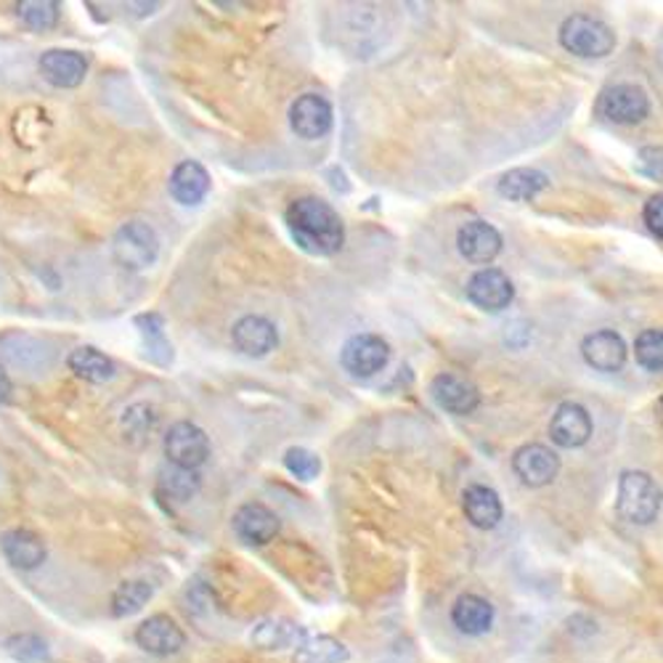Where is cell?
Returning <instances> with one entry per match:
<instances>
[{
  "label": "cell",
  "instance_id": "2e32d148",
  "mask_svg": "<svg viewBox=\"0 0 663 663\" xmlns=\"http://www.w3.org/2000/svg\"><path fill=\"white\" fill-rule=\"evenodd\" d=\"M430 393L441 409H446L449 414H459V417L473 414L477 409V404H481V393H477L473 382L451 372L438 374V378L432 380Z\"/></svg>",
  "mask_w": 663,
  "mask_h": 663
},
{
  "label": "cell",
  "instance_id": "8d00e7d4",
  "mask_svg": "<svg viewBox=\"0 0 663 663\" xmlns=\"http://www.w3.org/2000/svg\"><path fill=\"white\" fill-rule=\"evenodd\" d=\"M11 391H14V385H11L9 372H5V369L0 367V406H3L5 401L11 398Z\"/></svg>",
  "mask_w": 663,
  "mask_h": 663
},
{
  "label": "cell",
  "instance_id": "5bb4252c",
  "mask_svg": "<svg viewBox=\"0 0 663 663\" xmlns=\"http://www.w3.org/2000/svg\"><path fill=\"white\" fill-rule=\"evenodd\" d=\"M468 297L473 301L481 311H505L513 303L515 290L513 282L507 279V273L499 269H481L473 273V279L468 282Z\"/></svg>",
  "mask_w": 663,
  "mask_h": 663
},
{
  "label": "cell",
  "instance_id": "5b68a950",
  "mask_svg": "<svg viewBox=\"0 0 663 663\" xmlns=\"http://www.w3.org/2000/svg\"><path fill=\"white\" fill-rule=\"evenodd\" d=\"M162 449L165 457H168V464L200 470L210 457V438L200 425L181 419V423L170 425V430L165 432Z\"/></svg>",
  "mask_w": 663,
  "mask_h": 663
},
{
  "label": "cell",
  "instance_id": "e0dca14e",
  "mask_svg": "<svg viewBox=\"0 0 663 663\" xmlns=\"http://www.w3.org/2000/svg\"><path fill=\"white\" fill-rule=\"evenodd\" d=\"M494 618H496L494 605H491L486 597L473 595V592L459 595L454 605H451V623H454L457 632L464 637L488 634L491 629H494Z\"/></svg>",
  "mask_w": 663,
  "mask_h": 663
},
{
  "label": "cell",
  "instance_id": "9c48e42d",
  "mask_svg": "<svg viewBox=\"0 0 663 663\" xmlns=\"http://www.w3.org/2000/svg\"><path fill=\"white\" fill-rule=\"evenodd\" d=\"M513 470H515V475L526 483V486L541 488V486H547V483L554 481V475H558V470H560V459L552 449H547V446L528 443V446H522V449L515 451Z\"/></svg>",
  "mask_w": 663,
  "mask_h": 663
},
{
  "label": "cell",
  "instance_id": "d590c367",
  "mask_svg": "<svg viewBox=\"0 0 663 663\" xmlns=\"http://www.w3.org/2000/svg\"><path fill=\"white\" fill-rule=\"evenodd\" d=\"M645 223L655 237L663 239V194L650 196L645 205Z\"/></svg>",
  "mask_w": 663,
  "mask_h": 663
},
{
  "label": "cell",
  "instance_id": "1f68e13d",
  "mask_svg": "<svg viewBox=\"0 0 663 663\" xmlns=\"http://www.w3.org/2000/svg\"><path fill=\"white\" fill-rule=\"evenodd\" d=\"M634 356L640 361V367L650 369V372H661L663 369V332L661 329H645L634 342Z\"/></svg>",
  "mask_w": 663,
  "mask_h": 663
},
{
  "label": "cell",
  "instance_id": "603a6c76",
  "mask_svg": "<svg viewBox=\"0 0 663 663\" xmlns=\"http://www.w3.org/2000/svg\"><path fill=\"white\" fill-rule=\"evenodd\" d=\"M502 502L499 494L488 486H470L464 491V515L481 531H491V528L499 526L502 520Z\"/></svg>",
  "mask_w": 663,
  "mask_h": 663
},
{
  "label": "cell",
  "instance_id": "30bf717a",
  "mask_svg": "<svg viewBox=\"0 0 663 663\" xmlns=\"http://www.w3.org/2000/svg\"><path fill=\"white\" fill-rule=\"evenodd\" d=\"M43 80L54 88H78L88 75V59L80 50L50 48L37 61Z\"/></svg>",
  "mask_w": 663,
  "mask_h": 663
},
{
  "label": "cell",
  "instance_id": "d6a6232c",
  "mask_svg": "<svg viewBox=\"0 0 663 663\" xmlns=\"http://www.w3.org/2000/svg\"><path fill=\"white\" fill-rule=\"evenodd\" d=\"M284 464L292 475L301 477V481H314V477L322 473V462L314 451L308 449H290L284 454Z\"/></svg>",
  "mask_w": 663,
  "mask_h": 663
},
{
  "label": "cell",
  "instance_id": "d6986e66",
  "mask_svg": "<svg viewBox=\"0 0 663 663\" xmlns=\"http://www.w3.org/2000/svg\"><path fill=\"white\" fill-rule=\"evenodd\" d=\"M550 436L560 449H578V446H584L592 436L589 412L582 404L558 406L550 425Z\"/></svg>",
  "mask_w": 663,
  "mask_h": 663
},
{
  "label": "cell",
  "instance_id": "836d02e7",
  "mask_svg": "<svg viewBox=\"0 0 663 663\" xmlns=\"http://www.w3.org/2000/svg\"><path fill=\"white\" fill-rule=\"evenodd\" d=\"M123 423H125L127 436H142V438H146L151 430H155L157 414H155V409H151V406L136 404V406H131V409L125 412Z\"/></svg>",
  "mask_w": 663,
  "mask_h": 663
},
{
  "label": "cell",
  "instance_id": "277c9868",
  "mask_svg": "<svg viewBox=\"0 0 663 663\" xmlns=\"http://www.w3.org/2000/svg\"><path fill=\"white\" fill-rule=\"evenodd\" d=\"M560 43L565 50L584 59H603L616 48V35L600 19L576 14L565 19L560 27Z\"/></svg>",
  "mask_w": 663,
  "mask_h": 663
},
{
  "label": "cell",
  "instance_id": "ac0fdd59",
  "mask_svg": "<svg viewBox=\"0 0 663 663\" xmlns=\"http://www.w3.org/2000/svg\"><path fill=\"white\" fill-rule=\"evenodd\" d=\"M457 245L470 263H491L502 252V234L486 221H470L459 228Z\"/></svg>",
  "mask_w": 663,
  "mask_h": 663
},
{
  "label": "cell",
  "instance_id": "e575fe53",
  "mask_svg": "<svg viewBox=\"0 0 663 663\" xmlns=\"http://www.w3.org/2000/svg\"><path fill=\"white\" fill-rule=\"evenodd\" d=\"M640 170L650 178H663V149L659 146H648V149L640 151V159H637Z\"/></svg>",
  "mask_w": 663,
  "mask_h": 663
},
{
  "label": "cell",
  "instance_id": "4dcf8cb0",
  "mask_svg": "<svg viewBox=\"0 0 663 663\" xmlns=\"http://www.w3.org/2000/svg\"><path fill=\"white\" fill-rule=\"evenodd\" d=\"M5 650H9L11 659L19 663H41L48 661V642L41 634H14L5 640Z\"/></svg>",
  "mask_w": 663,
  "mask_h": 663
},
{
  "label": "cell",
  "instance_id": "83f0119b",
  "mask_svg": "<svg viewBox=\"0 0 663 663\" xmlns=\"http://www.w3.org/2000/svg\"><path fill=\"white\" fill-rule=\"evenodd\" d=\"M155 597V589H151L149 582L144 578H136V582H123L114 589L112 595V616L114 618H127L138 610H144V605Z\"/></svg>",
  "mask_w": 663,
  "mask_h": 663
},
{
  "label": "cell",
  "instance_id": "f1b7e54d",
  "mask_svg": "<svg viewBox=\"0 0 663 663\" xmlns=\"http://www.w3.org/2000/svg\"><path fill=\"white\" fill-rule=\"evenodd\" d=\"M16 14L30 30L43 32L59 24L61 5L54 3V0H24V3L16 5Z\"/></svg>",
  "mask_w": 663,
  "mask_h": 663
},
{
  "label": "cell",
  "instance_id": "f546056e",
  "mask_svg": "<svg viewBox=\"0 0 663 663\" xmlns=\"http://www.w3.org/2000/svg\"><path fill=\"white\" fill-rule=\"evenodd\" d=\"M136 324H138V329H142L146 353H149L151 359L157 361V353H162L165 363L173 359V348H170V342L165 340L162 318H159L157 314H144V316L136 318Z\"/></svg>",
  "mask_w": 663,
  "mask_h": 663
},
{
  "label": "cell",
  "instance_id": "8fae6325",
  "mask_svg": "<svg viewBox=\"0 0 663 663\" xmlns=\"http://www.w3.org/2000/svg\"><path fill=\"white\" fill-rule=\"evenodd\" d=\"M232 340L239 353L250 356V359H263L279 346V332L277 324L269 322L266 316H241L234 324Z\"/></svg>",
  "mask_w": 663,
  "mask_h": 663
},
{
  "label": "cell",
  "instance_id": "484cf974",
  "mask_svg": "<svg viewBox=\"0 0 663 663\" xmlns=\"http://www.w3.org/2000/svg\"><path fill=\"white\" fill-rule=\"evenodd\" d=\"M547 176L541 170L533 168H515L509 173L502 176L499 194L507 196L513 202H528L539 194L541 189H547Z\"/></svg>",
  "mask_w": 663,
  "mask_h": 663
},
{
  "label": "cell",
  "instance_id": "ba28073f",
  "mask_svg": "<svg viewBox=\"0 0 663 663\" xmlns=\"http://www.w3.org/2000/svg\"><path fill=\"white\" fill-rule=\"evenodd\" d=\"M340 359L346 372L353 378H372L385 369L387 359H391V348L380 335H356L346 342Z\"/></svg>",
  "mask_w": 663,
  "mask_h": 663
},
{
  "label": "cell",
  "instance_id": "6da1fadb",
  "mask_svg": "<svg viewBox=\"0 0 663 663\" xmlns=\"http://www.w3.org/2000/svg\"><path fill=\"white\" fill-rule=\"evenodd\" d=\"M284 221L297 247L311 255H335L346 241L340 215L329 202L318 200V196H301L292 202L286 207Z\"/></svg>",
  "mask_w": 663,
  "mask_h": 663
},
{
  "label": "cell",
  "instance_id": "cb8c5ba5",
  "mask_svg": "<svg viewBox=\"0 0 663 663\" xmlns=\"http://www.w3.org/2000/svg\"><path fill=\"white\" fill-rule=\"evenodd\" d=\"M250 640L263 650H282V648H301L305 642L303 627H297L290 618H263L252 629Z\"/></svg>",
  "mask_w": 663,
  "mask_h": 663
},
{
  "label": "cell",
  "instance_id": "8992f818",
  "mask_svg": "<svg viewBox=\"0 0 663 663\" xmlns=\"http://www.w3.org/2000/svg\"><path fill=\"white\" fill-rule=\"evenodd\" d=\"M133 640H136V645L144 653L157 655V659H168V655L181 653V648L187 645V634L178 627L176 618H170L168 614L144 618L136 627V632H133Z\"/></svg>",
  "mask_w": 663,
  "mask_h": 663
},
{
  "label": "cell",
  "instance_id": "7a4b0ae2",
  "mask_svg": "<svg viewBox=\"0 0 663 663\" xmlns=\"http://www.w3.org/2000/svg\"><path fill=\"white\" fill-rule=\"evenodd\" d=\"M661 502L663 496L659 483L648 473L629 470L618 481V513H621L623 520L634 522V526H648V522L659 518Z\"/></svg>",
  "mask_w": 663,
  "mask_h": 663
},
{
  "label": "cell",
  "instance_id": "ffe728a7",
  "mask_svg": "<svg viewBox=\"0 0 663 663\" xmlns=\"http://www.w3.org/2000/svg\"><path fill=\"white\" fill-rule=\"evenodd\" d=\"M168 189L178 205H200L210 194V173L205 170V165H200L196 159H183L170 173Z\"/></svg>",
  "mask_w": 663,
  "mask_h": 663
},
{
  "label": "cell",
  "instance_id": "7402d4cb",
  "mask_svg": "<svg viewBox=\"0 0 663 663\" xmlns=\"http://www.w3.org/2000/svg\"><path fill=\"white\" fill-rule=\"evenodd\" d=\"M67 367L75 378L93 382V385H101V382H110L114 374H117V367L106 353H101L99 348L93 346H80L75 348L72 353L67 356Z\"/></svg>",
  "mask_w": 663,
  "mask_h": 663
},
{
  "label": "cell",
  "instance_id": "4fadbf2b",
  "mask_svg": "<svg viewBox=\"0 0 663 663\" xmlns=\"http://www.w3.org/2000/svg\"><path fill=\"white\" fill-rule=\"evenodd\" d=\"M234 531L245 544L263 547L277 539L279 518L273 509L260 505V502H247L234 513Z\"/></svg>",
  "mask_w": 663,
  "mask_h": 663
},
{
  "label": "cell",
  "instance_id": "7c38bea8",
  "mask_svg": "<svg viewBox=\"0 0 663 663\" xmlns=\"http://www.w3.org/2000/svg\"><path fill=\"white\" fill-rule=\"evenodd\" d=\"M0 552L9 560L11 569L35 571L46 563V541L30 528H11L0 537Z\"/></svg>",
  "mask_w": 663,
  "mask_h": 663
},
{
  "label": "cell",
  "instance_id": "d4e9b609",
  "mask_svg": "<svg viewBox=\"0 0 663 663\" xmlns=\"http://www.w3.org/2000/svg\"><path fill=\"white\" fill-rule=\"evenodd\" d=\"M202 486V477L196 470L176 468V464H165L157 475V494L162 499L176 502V505H187L196 496Z\"/></svg>",
  "mask_w": 663,
  "mask_h": 663
},
{
  "label": "cell",
  "instance_id": "9a60e30c",
  "mask_svg": "<svg viewBox=\"0 0 663 663\" xmlns=\"http://www.w3.org/2000/svg\"><path fill=\"white\" fill-rule=\"evenodd\" d=\"M290 125L297 136L308 138V142L327 136L332 127L329 101L318 93L301 95L290 110Z\"/></svg>",
  "mask_w": 663,
  "mask_h": 663
},
{
  "label": "cell",
  "instance_id": "44dd1931",
  "mask_svg": "<svg viewBox=\"0 0 663 663\" xmlns=\"http://www.w3.org/2000/svg\"><path fill=\"white\" fill-rule=\"evenodd\" d=\"M582 353L589 367H595L597 372H618L627 361V346H623L621 335H616L614 329L592 332L584 337Z\"/></svg>",
  "mask_w": 663,
  "mask_h": 663
},
{
  "label": "cell",
  "instance_id": "3957f363",
  "mask_svg": "<svg viewBox=\"0 0 663 663\" xmlns=\"http://www.w3.org/2000/svg\"><path fill=\"white\" fill-rule=\"evenodd\" d=\"M159 255V237L144 221H127L114 232L112 258L125 271H144L155 266Z\"/></svg>",
  "mask_w": 663,
  "mask_h": 663
},
{
  "label": "cell",
  "instance_id": "4316f807",
  "mask_svg": "<svg viewBox=\"0 0 663 663\" xmlns=\"http://www.w3.org/2000/svg\"><path fill=\"white\" fill-rule=\"evenodd\" d=\"M350 659L348 648L335 637H305L301 648H295V663H346Z\"/></svg>",
  "mask_w": 663,
  "mask_h": 663
},
{
  "label": "cell",
  "instance_id": "52a82bcc",
  "mask_svg": "<svg viewBox=\"0 0 663 663\" xmlns=\"http://www.w3.org/2000/svg\"><path fill=\"white\" fill-rule=\"evenodd\" d=\"M597 110L605 120L618 125H634L642 123L650 112V101L642 88L629 86V82H621V86H610L608 91L600 95V104Z\"/></svg>",
  "mask_w": 663,
  "mask_h": 663
}]
</instances>
